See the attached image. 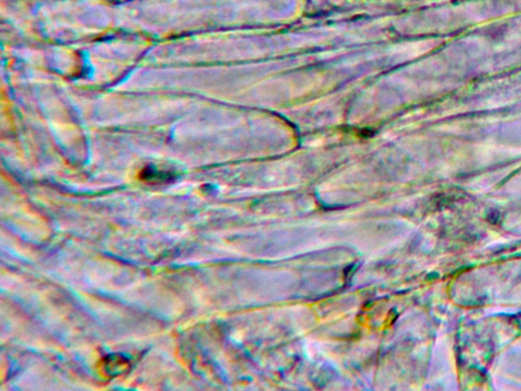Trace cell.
<instances>
[{"instance_id":"obj_2","label":"cell","mask_w":521,"mask_h":391,"mask_svg":"<svg viewBox=\"0 0 521 391\" xmlns=\"http://www.w3.org/2000/svg\"><path fill=\"white\" fill-rule=\"evenodd\" d=\"M144 176L143 178L146 179L147 181H152V182H162L164 181L165 179H170L171 175L167 172H164V171H156L155 169H146L144 172Z\"/></svg>"},{"instance_id":"obj_1","label":"cell","mask_w":521,"mask_h":391,"mask_svg":"<svg viewBox=\"0 0 521 391\" xmlns=\"http://www.w3.org/2000/svg\"><path fill=\"white\" fill-rule=\"evenodd\" d=\"M128 367L129 363L126 360L123 358H117L114 355L107 358L105 362V368L107 370V373H109L111 376H116L120 373H123L124 369Z\"/></svg>"}]
</instances>
